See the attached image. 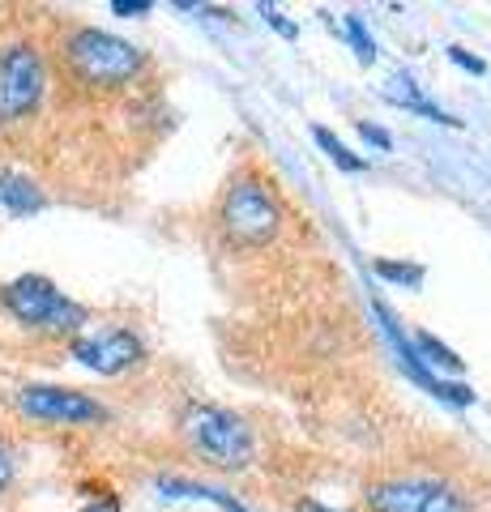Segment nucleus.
I'll use <instances>...</instances> for the list:
<instances>
[{
  "mask_svg": "<svg viewBox=\"0 0 491 512\" xmlns=\"http://www.w3.org/2000/svg\"><path fill=\"white\" fill-rule=\"evenodd\" d=\"M0 303L18 320L22 329L43 333V338H82L90 312L82 303H73L52 278L43 274H22L0 286Z\"/></svg>",
  "mask_w": 491,
  "mask_h": 512,
  "instance_id": "f257e3e1",
  "label": "nucleus"
},
{
  "mask_svg": "<svg viewBox=\"0 0 491 512\" xmlns=\"http://www.w3.org/2000/svg\"><path fill=\"white\" fill-rule=\"evenodd\" d=\"M65 64L77 82L90 90H120L146 69V56H141V47H133L129 39L82 26L65 39Z\"/></svg>",
  "mask_w": 491,
  "mask_h": 512,
  "instance_id": "f03ea898",
  "label": "nucleus"
},
{
  "mask_svg": "<svg viewBox=\"0 0 491 512\" xmlns=\"http://www.w3.org/2000/svg\"><path fill=\"white\" fill-rule=\"evenodd\" d=\"M180 427H184L188 444H193L205 461H214V466H223V470H244L252 461V453H257V436H252V427L231 410L188 406Z\"/></svg>",
  "mask_w": 491,
  "mask_h": 512,
  "instance_id": "7ed1b4c3",
  "label": "nucleus"
},
{
  "mask_svg": "<svg viewBox=\"0 0 491 512\" xmlns=\"http://www.w3.org/2000/svg\"><path fill=\"white\" fill-rule=\"evenodd\" d=\"M218 222H223V235L240 248H261L278 235L282 227V210L261 180H235L223 197V210H218Z\"/></svg>",
  "mask_w": 491,
  "mask_h": 512,
  "instance_id": "20e7f679",
  "label": "nucleus"
},
{
  "mask_svg": "<svg viewBox=\"0 0 491 512\" xmlns=\"http://www.w3.org/2000/svg\"><path fill=\"white\" fill-rule=\"evenodd\" d=\"M47 94V64L35 43L0 47V128L35 116Z\"/></svg>",
  "mask_w": 491,
  "mask_h": 512,
  "instance_id": "39448f33",
  "label": "nucleus"
},
{
  "mask_svg": "<svg viewBox=\"0 0 491 512\" xmlns=\"http://www.w3.org/2000/svg\"><path fill=\"white\" fill-rule=\"evenodd\" d=\"M18 410L35 423H73V427L107 419V410L90 393L60 389V384H30V389L18 393Z\"/></svg>",
  "mask_w": 491,
  "mask_h": 512,
  "instance_id": "423d86ee",
  "label": "nucleus"
},
{
  "mask_svg": "<svg viewBox=\"0 0 491 512\" xmlns=\"http://www.w3.org/2000/svg\"><path fill=\"white\" fill-rule=\"evenodd\" d=\"M69 350L77 363L99 376H120L146 359V346H141L133 329H103V333H90V338H73Z\"/></svg>",
  "mask_w": 491,
  "mask_h": 512,
  "instance_id": "0eeeda50",
  "label": "nucleus"
},
{
  "mask_svg": "<svg viewBox=\"0 0 491 512\" xmlns=\"http://www.w3.org/2000/svg\"><path fill=\"white\" fill-rule=\"evenodd\" d=\"M376 316H380V320H385V333H389V342H393V346H398V359L406 363V372H410V376H415V380L423 384V389H432L436 397H445V402H453V406H470V402H474V393L466 389V384H449V380H440V376L432 372V367H427V363H423V355H419V350H415V342H410V338H406V333L398 329V320H393V316H389L385 308H380V303H376Z\"/></svg>",
  "mask_w": 491,
  "mask_h": 512,
  "instance_id": "6e6552de",
  "label": "nucleus"
},
{
  "mask_svg": "<svg viewBox=\"0 0 491 512\" xmlns=\"http://www.w3.org/2000/svg\"><path fill=\"white\" fill-rule=\"evenodd\" d=\"M427 478H389V483L368 487V508L372 512H419L427 495Z\"/></svg>",
  "mask_w": 491,
  "mask_h": 512,
  "instance_id": "1a4fd4ad",
  "label": "nucleus"
},
{
  "mask_svg": "<svg viewBox=\"0 0 491 512\" xmlns=\"http://www.w3.org/2000/svg\"><path fill=\"white\" fill-rule=\"evenodd\" d=\"M0 205H5L9 214L26 218V214H39L47 205V197H43V188L30 180V175L13 171V167H0Z\"/></svg>",
  "mask_w": 491,
  "mask_h": 512,
  "instance_id": "9d476101",
  "label": "nucleus"
},
{
  "mask_svg": "<svg viewBox=\"0 0 491 512\" xmlns=\"http://www.w3.org/2000/svg\"><path fill=\"white\" fill-rule=\"evenodd\" d=\"M419 512H474V508L466 504L462 491H453L445 483H432V487H427V495H423Z\"/></svg>",
  "mask_w": 491,
  "mask_h": 512,
  "instance_id": "9b49d317",
  "label": "nucleus"
},
{
  "mask_svg": "<svg viewBox=\"0 0 491 512\" xmlns=\"http://www.w3.org/2000/svg\"><path fill=\"white\" fill-rule=\"evenodd\" d=\"M312 137H316V146H321V150H325L329 158H334V163H338L342 171H363V167H368V163H363V158H355L351 150H346L342 141H338L334 133H329L325 124H316V128H312Z\"/></svg>",
  "mask_w": 491,
  "mask_h": 512,
  "instance_id": "f8f14e48",
  "label": "nucleus"
},
{
  "mask_svg": "<svg viewBox=\"0 0 491 512\" xmlns=\"http://www.w3.org/2000/svg\"><path fill=\"white\" fill-rule=\"evenodd\" d=\"M415 350H419V355H436V363H440V367H449V372H457V367H462V359H457V355H453V350H449L445 342H436L432 333H419Z\"/></svg>",
  "mask_w": 491,
  "mask_h": 512,
  "instance_id": "ddd939ff",
  "label": "nucleus"
},
{
  "mask_svg": "<svg viewBox=\"0 0 491 512\" xmlns=\"http://www.w3.org/2000/svg\"><path fill=\"white\" fill-rule=\"evenodd\" d=\"M346 35H351V43H355V56H359L363 64H372V60H376V43H372V35H368V30H363V22L355 18V13H351V18H346Z\"/></svg>",
  "mask_w": 491,
  "mask_h": 512,
  "instance_id": "4468645a",
  "label": "nucleus"
},
{
  "mask_svg": "<svg viewBox=\"0 0 491 512\" xmlns=\"http://www.w3.org/2000/svg\"><path fill=\"white\" fill-rule=\"evenodd\" d=\"M376 274L389 278V282H406V286H419L423 282V269L419 265H393V261H376Z\"/></svg>",
  "mask_w": 491,
  "mask_h": 512,
  "instance_id": "2eb2a0df",
  "label": "nucleus"
},
{
  "mask_svg": "<svg viewBox=\"0 0 491 512\" xmlns=\"http://www.w3.org/2000/svg\"><path fill=\"white\" fill-rule=\"evenodd\" d=\"M150 9H154L150 0H112V13H120V18H141Z\"/></svg>",
  "mask_w": 491,
  "mask_h": 512,
  "instance_id": "dca6fc26",
  "label": "nucleus"
},
{
  "mask_svg": "<svg viewBox=\"0 0 491 512\" xmlns=\"http://www.w3.org/2000/svg\"><path fill=\"white\" fill-rule=\"evenodd\" d=\"M261 18H265L269 26H274V30H278V35H287V39H295V26H291L287 18H282V13H278L274 5H261Z\"/></svg>",
  "mask_w": 491,
  "mask_h": 512,
  "instance_id": "f3484780",
  "label": "nucleus"
},
{
  "mask_svg": "<svg viewBox=\"0 0 491 512\" xmlns=\"http://www.w3.org/2000/svg\"><path fill=\"white\" fill-rule=\"evenodd\" d=\"M449 60H453V64H462V69H470V73H487V64H483L479 56H470L466 47H449Z\"/></svg>",
  "mask_w": 491,
  "mask_h": 512,
  "instance_id": "a211bd4d",
  "label": "nucleus"
},
{
  "mask_svg": "<svg viewBox=\"0 0 491 512\" xmlns=\"http://www.w3.org/2000/svg\"><path fill=\"white\" fill-rule=\"evenodd\" d=\"M13 470H18V466H13V453H9L5 444H0V491L13 483Z\"/></svg>",
  "mask_w": 491,
  "mask_h": 512,
  "instance_id": "6ab92c4d",
  "label": "nucleus"
},
{
  "mask_svg": "<svg viewBox=\"0 0 491 512\" xmlns=\"http://www.w3.org/2000/svg\"><path fill=\"white\" fill-rule=\"evenodd\" d=\"M359 133L372 141V146H380V150H389V133H380V128H372V124H363L359 120Z\"/></svg>",
  "mask_w": 491,
  "mask_h": 512,
  "instance_id": "aec40b11",
  "label": "nucleus"
},
{
  "mask_svg": "<svg viewBox=\"0 0 491 512\" xmlns=\"http://www.w3.org/2000/svg\"><path fill=\"white\" fill-rule=\"evenodd\" d=\"M295 512H338V508H325V504H316V500H299Z\"/></svg>",
  "mask_w": 491,
  "mask_h": 512,
  "instance_id": "412c9836",
  "label": "nucleus"
},
{
  "mask_svg": "<svg viewBox=\"0 0 491 512\" xmlns=\"http://www.w3.org/2000/svg\"><path fill=\"white\" fill-rule=\"evenodd\" d=\"M82 512H116V500H112V504H90V508H82Z\"/></svg>",
  "mask_w": 491,
  "mask_h": 512,
  "instance_id": "4be33fe9",
  "label": "nucleus"
}]
</instances>
